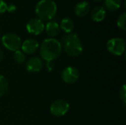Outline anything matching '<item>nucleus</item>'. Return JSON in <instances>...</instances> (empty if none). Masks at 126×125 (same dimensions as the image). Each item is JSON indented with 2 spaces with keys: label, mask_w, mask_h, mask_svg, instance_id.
<instances>
[{
  "label": "nucleus",
  "mask_w": 126,
  "mask_h": 125,
  "mask_svg": "<svg viewBox=\"0 0 126 125\" xmlns=\"http://www.w3.org/2000/svg\"><path fill=\"white\" fill-rule=\"evenodd\" d=\"M7 5V4L4 0H0V14L6 12Z\"/></svg>",
  "instance_id": "nucleus-20"
},
{
  "label": "nucleus",
  "mask_w": 126,
  "mask_h": 125,
  "mask_svg": "<svg viewBox=\"0 0 126 125\" xmlns=\"http://www.w3.org/2000/svg\"><path fill=\"white\" fill-rule=\"evenodd\" d=\"M126 13H123L120 14V15L118 17L117 20V27L123 30L126 29Z\"/></svg>",
  "instance_id": "nucleus-18"
},
{
  "label": "nucleus",
  "mask_w": 126,
  "mask_h": 125,
  "mask_svg": "<svg viewBox=\"0 0 126 125\" xmlns=\"http://www.w3.org/2000/svg\"><path fill=\"white\" fill-rule=\"evenodd\" d=\"M94 1H95V2H100V1H101L102 0H93Z\"/></svg>",
  "instance_id": "nucleus-24"
},
{
  "label": "nucleus",
  "mask_w": 126,
  "mask_h": 125,
  "mask_svg": "<svg viewBox=\"0 0 126 125\" xmlns=\"http://www.w3.org/2000/svg\"><path fill=\"white\" fill-rule=\"evenodd\" d=\"M58 7L53 0H40L35 6V14L41 21H51L56 15Z\"/></svg>",
  "instance_id": "nucleus-3"
},
{
  "label": "nucleus",
  "mask_w": 126,
  "mask_h": 125,
  "mask_svg": "<svg viewBox=\"0 0 126 125\" xmlns=\"http://www.w3.org/2000/svg\"><path fill=\"white\" fill-rule=\"evenodd\" d=\"M80 74L78 70L73 66H68L63 69L62 71V79L68 84H72L78 81Z\"/></svg>",
  "instance_id": "nucleus-8"
},
{
  "label": "nucleus",
  "mask_w": 126,
  "mask_h": 125,
  "mask_svg": "<svg viewBox=\"0 0 126 125\" xmlns=\"http://www.w3.org/2000/svg\"><path fill=\"white\" fill-rule=\"evenodd\" d=\"M108 51L116 56H121L126 51V41L122 38H113L106 43Z\"/></svg>",
  "instance_id": "nucleus-4"
},
{
  "label": "nucleus",
  "mask_w": 126,
  "mask_h": 125,
  "mask_svg": "<svg viewBox=\"0 0 126 125\" xmlns=\"http://www.w3.org/2000/svg\"><path fill=\"white\" fill-rule=\"evenodd\" d=\"M61 42L55 38H46L39 46V53L41 58L47 61H54L61 54Z\"/></svg>",
  "instance_id": "nucleus-1"
},
{
  "label": "nucleus",
  "mask_w": 126,
  "mask_h": 125,
  "mask_svg": "<svg viewBox=\"0 0 126 125\" xmlns=\"http://www.w3.org/2000/svg\"><path fill=\"white\" fill-rule=\"evenodd\" d=\"M13 58H14V60L16 61V63H17L18 64H21L25 61L26 55L22 51H21L19 49V50L14 52Z\"/></svg>",
  "instance_id": "nucleus-17"
},
{
  "label": "nucleus",
  "mask_w": 126,
  "mask_h": 125,
  "mask_svg": "<svg viewBox=\"0 0 126 125\" xmlns=\"http://www.w3.org/2000/svg\"><path fill=\"white\" fill-rule=\"evenodd\" d=\"M3 58H4V53L1 49L0 48V63L3 60Z\"/></svg>",
  "instance_id": "nucleus-23"
},
{
  "label": "nucleus",
  "mask_w": 126,
  "mask_h": 125,
  "mask_svg": "<svg viewBox=\"0 0 126 125\" xmlns=\"http://www.w3.org/2000/svg\"><path fill=\"white\" fill-rule=\"evenodd\" d=\"M47 34L51 37V38H55V36H57L58 35H59L61 29H60V26L58 24V22L55 21H49L47 24L45 25V28H44Z\"/></svg>",
  "instance_id": "nucleus-13"
},
{
  "label": "nucleus",
  "mask_w": 126,
  "mask_h": 125,
  "mask_svg": "<svg viewBox=\"0 0 126 125\" xmlns=\"http://www.w3.org/2000/svg\"><path fill=\"white\" fill-rule=\"evenodd\" d=\"M90 9V4L87 1H83L75 6V13L78 17H84L89 14Z\"/></svg>",
  "instance_id": "nucleus-12"
},
{
  "label": "nucleus",
  "mask_w": 126,
  "mask_h": 125,
  "mask_svg": "<svg viewBox=\"0 0 126 125\" xmlns=\"http://www.w3.org/2000/svg\"><path fill=\"white\" fill-rule=\"evenodd\" d=\"M8 88V83L6 77L0 74V97L4 95Z\"/></svg>",
  "instance_id": "nucleus-16"
},
{
  "label": "nucleus",
  "mask_w": 126,
  "mask_h": 125,
  "mask_svg": "<svg viewBox=\"0 0 126 125\" xmlns=\"http://www.w3.org/2000/svg\"><path fill=\"white\" fill-rule=\"evenodd\" d=\"M69 110V104L62 99H58L53 102L50 106L51 113L56 117H61L68 113Z\"/></svg>",
  "instance_id": "nucleus-6"
},
{
  "label": "nucleus",
  "mask_w": 126,
  "mask_h": 125,
  "mask_svg": "<svg viewBox=\"0 0 126 125\" xmlns=\"http://www.w3.org/2000/svg\"><path fill=\"white\" fill-rule=\"evenodd\" d=\"M44 67L42 59L38 57H33L28 60L26 63V69L31 73H37L41 71Z\"/></svg>",
  "instance_id": "nucleus-10"
},
{
  "label": "nucleus",
  "mask_w": 126,
  "mask_h": 125,
  "mask_svg": "<svg viewBox=\"0 0 126 125\" xmlns=\"http://www.w3.org/2000/svg\"><path fill=\"white\" fill-rule=\"evenodd\" d=\"M61 44L65 52L71 57L79 56L83 50L82 43L75 33H69L63 35Z\"/></svg>",
  "instance_id": "nucleus-2"
},
{
  "label": "nucleus",
  "mask_w": 126,
  "mask_h": 125,
  "mask_svg": "<svg viewBox=\"0 0 126 125\" xmlns=\"http://www.w3.org/2000/svg\"><path fill=\"white\" fill-rule=\"evenodd\" d=\"M122 1L123 0H104V4L107 10L115 11L121 7Z\"/></svg>",
  "instance_id": "nucleus-15"
},
{
  "label": "nucleus",
  "mask_w": 126,
  "mask_h": 125,
  "mask_svg": "<svg viewBox=\"0 0 126 125\" xmlns=\"http://www.w3.org/2000/svg\"><path fill=\"white\" fill-rule=\"evenodd\" d=\"M46 69L48 71H52L55 69V65L53 61H47L46 63Z\"/></svg>",
  "instance_id": "nucleus-22"
},
{
  "label": "nucleus",
  "mask_w": 126,
  "mask_h": 125,
  "mask_svg": "<svg viewBox=\"0 0 126 125\" xmlns=\"http://www.w3.org/2000/svg\"><path fill=\"white\" fill-rule=\"evenodd\" d=\"M106 15V10L103 6H96L91 11V18L95 22L103 21Z\"/></svg>",
  "instance_id": "nucleus-11"
},
{
  "label": "nucleus",
  "mask_w": 126,
  "mask_h": 125,
  "mask_svg": "<svg viewBox=\"0 0 126 125\" xmlns=\"http://www.w3.org/2000/svg\"><path fill=\"white\" fill-rule=\"evenodd\" d=\"M3 46L8 50L16 52L19 50L21 46V38L14 33H7L1 38Z\"/></svg>",
  "instance_id": "nucleus-5"
},
{
  "label": "nucleus",
  "mask_w": 126,
  "mask_h": 125,
  "mask_svg": "<svg viewBox=\"0 0 126 125\" xmlns=\"http://www.w3.org/2000/svg\"><path fill=\"white\" fill-rule=\"evenodd\" d=\"M120 97L121 101L123 102V105H126V85H123L120 90Z\"/></svg>",
  "instance_id": "nucleus-19"
},
{
  "label": "nucleus",
  "mask_w": 126,
  "mask_h": 125,
  "mask_svg": "<svg viewBox=\"0 0 126 125\" xmlns=\"http://www.w3.org/2000/svg\"><path fill=\"white\" fill-rule=\"evenodd\" d=\"M39 43L34 38H29L21 43V50L24 54L32 55L35 53L39 49Z\"/></svg>",
  "instance_id": "nucleus-9"
},
{
  "label": "nucleus",
  "mask_w": 126,
  "mask_h": 125,
  "mask_svg": "<svg viewBox=\"0 0 126 125\" xmlns=\"http://www.w3.org/2000/svg\"><path fill=\"white\" fill-rule=\"evenodd\" d=\"M59 26H60V29H61L66 34H69V33H72V30L74 29L75 24H74L73 21L71 18H63L61 20Z\"/></svg>",
  "instance_id": "nucleus-14"
},
{
  "label": "nucleus",
  "mask_w": 126,
  "mask_h": 125,
  "mask_svg": "<svg viewBox=\"0 0 126 125\" xmlns=\"http://www.w3.org/2000/svg\"><path fill=\"white\" fill-rule=\"evenodd\" d=\"M45 28V24H44L43 21L39 19L38 18H34L30 19L27 25L26 29L30 34L34 35H38L41 34Z\"/></svg>",
  "instance_id": "nucleus-7"
},
{
  "label": "nucleus",
  "mask_w": 126,
  "mask_h": 125,
  "mask_svg": "<svg viewBox=\"0 0 126 125\" xmlns=\"http://www.w3.org/2000/svg\"><path fill=\"white\" fill-rule=\"evenodd\" d=\"M0 40H1V35H0Z\"/></svg>",
  "instance_id": "nucleus-25"
},
{
  "label": "nucleus",
  "mask_w": 126,
  "mask_h": 125,
  "mask_svg": "<svg viewBox=\"0 0 126 125\" xmlns=\"http://www.w3.org/2000/svg\"><path fill=\"white\" fill-rule=\"evenodd\" d=\"M16 10V6L14 4L10 3V4H9L7 5V10H6V11H7L8 13H14Z\"/></svg>",
  "instance_id": "nucleus-21"
}]
</instances>
